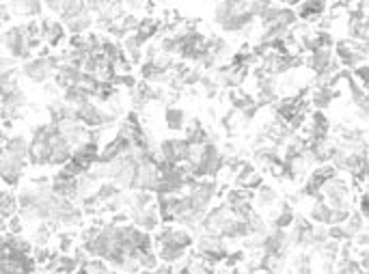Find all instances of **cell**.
I'll return each mask as SVG.
<instances>
[{
    "instance_id": "1",
    "label": "cell",
    "mask_w": 369,
    "mask_h": 274,
    "mask_svg": "<svg viewBox=\"0 0 369 274\" xmlns=\"http://www.w3.org/2000/svg\"><path fill=\"white\" fill-rule=\"evenodd\" d=\"M214 24L222 33L240 35L255 24L253 13L249 11V0H218L214 7Z\"/></svg>"
},
{
    "instance_id": "2",
    "label": "cell",
    "mask_w": 369,
    "mask_h": 274,
    "mask_svg": "<svg viewBox=\"0 0 369 274\" xmlns=\"http://www.w3.org/2000/svg\"><path fill=\"white\" fill-rule=\"evenodd\" d=\"M61 67V54H37V56H30L28 61H24V65L20 67V74L24 78H28L30 83H37L43 85L48 80H52L56 70Z\"/></svg>"
},
{
    "instance_id": "3",
    "label": "cell",
    "mask_w": 369,
    "mask_h": 274,
    "mask_svg": "<svg viewBox=\"0 0 369 274\" xmlns=\"http://www.w3.org/2000/svg\"><path fill=\"white\" fill-rule=\"evenodd\" d=\"M0 48H3L5 52H9V56L15 61H28L33 56V48H30L28 33H26V24H15V26L7 28L5 33H0Z\"/></svg>"
},
{
    "instance_id": "4",
    "label": "cell",
    "mask_w": 369,
    "mask_h": 274,
    "mask_svg": "<svg viewBox=\"0 0 369 274\" xmlns=\"http://www.w3.org/2000/svg\"><path fill=\"white\" fill-rule=\"evenodd\" d=\"M333 52L344 70H352L361 65V63H367V41L339 39V41H335Z\"/></svg>"
},
{
    "instance_id": "5",
    "label": "cell",
    "mask_w": 369,
    "mask_h": 274,
    "mask_svg": "<svg viewBox=\"0 0 369 274\" xmlns=\"http://www.w3.org/2000/svg\"><path fill=\"white\" fill-rule=\"evenodd\" d=\"M190 149L192 145L188 143L186 136H173L160 140V145L156 147V158L171 165H186L190 158Z\"/></svg>"
},
{
    "instance_id": "6",
    "label": "cell",
    "mask_w": 369,
    "mask_h": 274,
    "mask_svg": "<svg viewBox=\"0 0 369 274\" xmlns=\"http://www.w3.org/2000/svg\"><path fill=\"white\" fill-rule=\"evenodd\" d=\"M281 95V83L279 76H268V74H257V83H255V102L260 106L275 104Z\"/></svg>"
},
{
    "instance_id": "7",
    "label": "cell",
    "mask_w": 369,
    "mask_h": 274,
    "mask_svg": "<svg viewBox=\"0 0 369 274\" xmlns=\"http://www.w3.org/2000/svg\"><path fill=\"white\" fill-rule=\"evenodd\" d=\"M341 85H346V91L350 95V102H352V106H355L359 119L365 121V125H367V108H369V104H367V89H363L348 72H346V76L341 80Z\"/></svg>"
},
{
    "instance_id": "8",
    "label": "cell",
    "mask_w": 369,
    "mask_h": 274,
    "mask_svg": "<svg viewBox=\"0 0 369 274\" xmlns=\"http://www.w3.org/2000/svg\"><path fill=\"white\" fill-rule=\"evenodd\" d=\"M348 39L367 41V11L361 7L348 11Z\"/></svg>"
},
{
    "instance_id": "9",
    "label": "cell",
    "mask_w": 369,
    "mask_h": 274,
    "mask_svg": "<svg viewBox=\"0 0 369 274\" xmlns=\"http://www.w3.org/2000/svg\"><path fill=\"white\" fill-rule=\"evenodd\" d=\"M130 222H134L138 229H145V231H149V233H154V231L160 227V224H162L156 203H151V205H147V207L138 209V212L130 214Z\"/></svg>"
},
{
    "instance_id": "10",
    "label": "cell",
    "mask_w": 369,
    "mask_h": 274,
    "mask_svg": "<svg viewBox=\"0 0 369 274\" xmlns=\"http://www.w3.org/2000/svg\"><path fill=\"white\" fill-rule=\"evenodd\" d=\"M9 7L13 15H24L28 20H39L43 11L41 0H11Z\"/></svg>"
},
{
    "instance_id": "11",
    "label": "cell",
    "mask_w": 369,
    "mask_h": 274,
    "mask_svg": "<svg viewBox=\"0 0 369 274\" xmlns=\"http://www.w3.org/2000/svg\"><path fill=\"white\" fill-rule=\"evenodd\" d=\"M281 203V195H279V190L277 188H272V186H260L257 190L253 192V205H257L262 209H268V207H275Z\"/></svg>"
},
{
    "instance_id": "12",
    "label": "cell",
    "mask_w": 369,
    "mask_h": 274,
    "mask_svg": "<svg viewBox=\"0 0 369 274\" xmlns=\"http://www.w3.org/2000/svg\"><path fill=\"white\" fill-rule=\"evenodd\" d=\"M93 22H95V20H93V13L87 9V11L74 15L72 20L63 22V24H65L67 35H85V33H89V28L93 26Z\"/></svg>"
},
{
    "instance_id": "13",
    "label": "cell",
    "mask_w": 369,
    "mask_h": 274,
    "mask_svg": "<svg viewBox=\"0 0 369 274\" xmlns=\"http://www.w3.org/2000/svg\"><path fill=\"white\" fill-rule=\"evenodd\" d=\"M330 212L333 207L324 201V199H311V207H309V220H313L315 224H324L328 227L330 224Z\"/></svg>"
},
{
    "instance_id": "14",
    "label": "cell",
    "mask_w": 369,
    "mask_h": 274,
    "mask_svg": "<svg viewBox=\"0 0 369 274\" xmlns=\"http://www.w3.org/2000/svg\"><path fill=\"white\" fill-rule=\"evenodd\" d=\"M165 123H167V127H169L171 132H182L184 127H186V123H188V117H186L184 108L175 106V104L167 106V110H165Z\"/></svg>"
},
{
    "instance_id": "15",
    "label": "cell",
    "mask_w": 369,
    "mask_h": 274,
    "mask_svg": "<svg viewBox=\"0 0 369 274\" xmlns=\"http://www.w3.org/2000/svg\"><path fill=\"white\" fill-rule=\"evenodd\" d=\"M296 218V209L292 203H281L275 218H272V227H279V229H290L292 222Z\"/></svg>"
},
{
    "instance_id": "16",
    "label": "cell",
    "mask_w": 369,
    "mask_h": 274,
    "mask_svg": "<svg viewBox=\"0 0 369 274\" xmlns=\"http://www.w3.org/2000/svg\"><path fill=\"white\" fill-rule=\"evenodd\" d=\"M13 214H18V197L11 190L0 188V216L11 218Z\"/></svg>"
},
{
    "instance_id": "17",
    "label": "cell",
    "mask_w": 369,
    "mask_h": 274,
    "mask_svg": "<svg viewBox=\"0 0 369 274\" xmlns=\"http://www.w3.org/2000/svg\"><path fill=\"white\" fill-rule=\"evenodd\" d=\"M18 76H20V70H18V67L0 70V95H5V93L13 91L15 87H20Z\"/></svg>"
},
{
    "instance_id": "18",
    "label": "cell",
    "mask_w": 369,
    "mask_h": 274,
    "mask_svg": "<svg viewBox=\"0 0 369 274\" xmlns=\"http://www.w3.org/2000/svg\"><path fill=\"white\" fill-rule=\"evenodd\" d=\"M52 240V224L50 222H35V229H33V242L35 246H48Z\"/></svg>"
},
{
    "instance_id": "19",
    "label": "cell",
    "mask_w": 369,
    "mask_h": 274,
    "mask_svg": "<svg viewBox=\"0 0 369 274\" xmlns=\"http://www.w3.org/2000/svg\"><path fill=\"white\" fill-rule=\"evenodd\" d=\"M350 76L355 78L363 89H367V87H369V67H367V63H361V65L352 67Z\"/></svg>"
},
{
    "instance_id": "20",
    "label": "cell",
    "mask_w": 369,
    "mask_h": 274,
    "mask_svg": "<svg viewBox=\"0 0 369 274\" xmlns=\"http://www.w3.org/2000/svg\"><path fill=\"white\" fill-rule=\"evenodd\" d=\"M74 249V235L72 233H61L56 242V251L59 253H72Z\"/></svg>"
},
{
    "instance_id": "21",
    "label": "cell",
    "mask_w": 369,
    "mask_h": 274,
    "mask_svg": "<svg viewBox=\"0 0 369 274\" xmlns=\"http://www.w3.org/2000/svg\"><path fill=\"white\" fill-rule=\"evenodd\" d=\"M43 3V7L50 11L52 15H59V11H61V0H41Z\"/></svg>"
}]
</instances>
